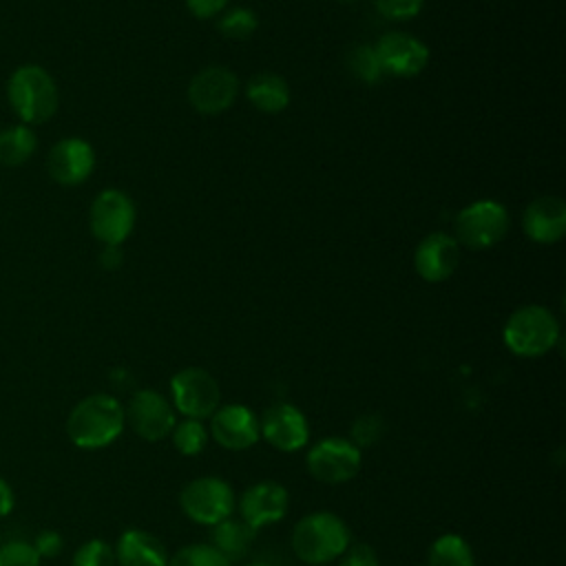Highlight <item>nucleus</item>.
Returning a JSON list of instances; mask_svg holds the SVG:
<instances>
[{"mask_svg": "<svg viewBox=\"0 0 566 566\" xmlns=\"http://www.w3.org/2000/svg\"><path fill=\"white\" fill-rule=\"evenodd\" d=\"M137 210L133 199L117 190H102L88 210V226L93 237L104 245H122L135 228Z\"/></svg>", "mask_w": 566, "mask_h": 566, "instance_id": "nucleus-7", "label": "nucleus"}, {"mask_svg": "<svg viewBox=\"0 0 566 566\" xmlns=\"http://www.w3.org/2000/svg\"><path fill=\"white\" fill-rule=\"evenodd\" d=\"M117 566H168V553L159 537L144 528H126L115 546Z\"/></svg>", "mask_w": 566, "mask_h": 566, "instance_id": "nucleus-19", "label": "nucleus"}, {"mask_svg": "<svg viewBox=\"0 0 566 566\" xmlns=\"http://www.w3.org/2000/svg\"><path fill=\"white\" fill-rule=\"evenodd\" d=\"M95 168V150L86 139L64 137L51 146L46 155V170L60 186L73 188L84 184Z\"/></svg>", "mask_w": 566, "mask_h": 566, "instance_id": "nucleus-13", "label": "nucleus"}, {"mask_svg": "<svg viewBox=\"0 0 566 566\" xmlns=\"http://www.w3.org/2000/svg\"><path fill=\"white\" fill-rule=\"evenodd\" d=\"M248 99L261 113L274 115L290 104V86L276 73H259L248 82Z\"/></svg>", "mask_w": 566, "mask_h": 566, "instance_id": "nucleus-20", "label": "nucleus"}, {"mask_svg": "<svg viewBox=\"0 0 566 566\" xmlns=\"http://www.w3.org/2000/svg\"><path fill=\"white\" fill-rule=\"evenodd\" d=\"M385 75L413 77L429 64V49L416 35L405 31L385 33L376 44Z\"/></svg>", "mask_w": 566, "mask_h": 566, "instance_id": "nucleus-14", "label": "nucleus"}, {"mask_svg": "<svg viewBox=\"0 0 566 566\" xmlns=\"http://www.w3.org/2000/svg\"><path fill=\"white\" fill-rule=\"evenodd\" d=\"M38 148V137L31 126L13 124L0 130V166L18 168L27 164Z\"/></svg>", "mask_w": 566, "mask_h": 566, "instance_id": "nucleus-22", "label": "nucleus"}, {"mask_svg": "<svg viewBox=\"0 0 566 566\" xmlns=\"http://www.w3.org/2000/svg\"><path fill=\"white\" fill-rule=\"evenodd\" d=\"M259 27L256 13L245 7H234L219 20V31L230 40H248Z\"/></svg>", "mask_w": 566, "mask_h": 566, "instance_id": "nucleus-27", "label": "nucleus"}, {"mask_svg": "<svg viewBox=\"0 0 566 566\" xmlns=\"http://www.w3.org/2000/svg\"><path fill=\"white\" fill-rule=\"evenodd\" d=\"M526 237L535 243H557L566 232V203L562 197L544 195L533 199L522 217Z\"/></svg>", "mask_w": 566, "mask_h": 566, "instance_id": "nucleus-18", "label": "nucleus"}, {"mask_svg": "<svg viewBox=\"0 0 566 566\" xmlns=\"http://www.w3.org/2000/svg\"><path fill=\"white\" fill-rule=\"evenodd\" d=\"M290 506L287 489L279 482H256L248 486L239 497L241 520L252 528L274 524L285 517Z\"/></svg>", "mask_w": 566, "mask_h": 566, "instance_id": "nucleus-16", "label": "nucleus"}, {"mask_svg": "<svg viewBox=\"0 0 566 566\" xmlns=\"http://www.w3.org/2000/svg\"><path fill=\"white\" fill-rule=\"evenodd\" d=\"M7 97L20 124L27 126L49 122L60 106L55 80L38 64H22L11 73L7 82Z\"/></svg>", "mask_w": 566, "mask_h": 566, "instance_id": "nucleus-3", "label": "nucleus"}, {"mask_svg": "<svg viewBox=\"0 0 566 566\" xmlns=\"http://www.w3.org/2000/svg\"><path fill=\"white\" fill-rule=\"evenodd\" d=\"M102 265L104 268H108V270H113V268H117L119 265V245H106L104 248V252H102Z\"/></svg>", "mask_w": 566, "mask_h": 566, "instance_id": "nucleus-36", "label": "nucleus"}, {"mask_svg": "<svg viewBox=\"0 0 566 566\" xmlns=\"http://www.w3.org/2000/svg\"><path fill=\"white\" fill-rule=\"evenodd\" d=\"M338 566H380V562H378L376 551L369 544L356 542L345 548Z\"/></svg>", "mask_w": 566, "mask_h": 566, "instance_id": "nucleus-32", "label": "nucleus"}, {"mask_svg": "<svg viewBox=\"0 0 566 566\" xmlns=\"http://www.w3.org/2000/svg\"><path fill=\"white\" fill-rule=\"evenodd\" d=\"M124 407L111 394H91L82 398L66 418L69 440L84 451L113 444L124 431Z\"/></svg>", "mask_w": 566, "mask_h": 566, "instance_id": "nucleus-1", "label": "nucleus"}, {"mask_svg": "<svg viewBox=\"0 0 566 566\" xmlns=\"http://www.w3.org/2000/svg\"><path fill=\"white\" fill-rule=\"evenodd\" d=\"M71 566H117L115 548L108 542L93 537L75 548Z\"/></svg>", "mask_w": 566, "mask_h": 566, "instance_id": "nucleus-28", "label": "nucleus"}, {"mask_svg": "<svg viewBox=\"0 0 566 566\" xmlns=\"http://www.w3.org/2000/svg\"><path fill=\"white\" fill-rule=\"evenodd\" d=\"M245 566H270V564H265V562H248Z\"/></svg>", "mask_w": 566, "mask_h": 566, "instance_id": "nucleus-37", "label": "nucleus"}, {"mask_svg": "<svg viewBox=\"0 0 566 566\" xmlns=\"http://www.w3.org/2000/svg\"><path fill=\"white\" fill-rule=\"evenodd\" d=\"M385 436V420L378 413H363L352 422L349 429V440L363 449V447H374L376 442H380V438Z\"/></svg>", "mask_w": 566, "mask_h": 566, "instance_id": "nucleus-29", "label": "nucleus"}, {"mask_svg": "<svg viewBox=\"0 0 566 566\" xmlns=\"http://www.w3.org/2000/svg\"><path fill=\"white\" fill-rule=\"evenodd\" d=\"M374 4L385 18L402 22V20L416 18L420 13L424 0H374Z\"/></svg>", "mask_w": 566, "mask_h": 566, "instance_id": "nucleus-31", "label": "nucleus"}, {"mask_svg": "<svg viewBox=\"0 0 566 566\" xmlns=\"http://www.w3.org/2000/svg\"><path fill=\"white\" fill-rule=\"evenodd\" d=\"M42 557L27 539H9L0 544V566H40Z\"/></svg>", "mask_w": 566, "mask_h": 566, "instance_id": "nucleus-30", "label": "nucleus"}, {"mask_svg": "<svg viewBox=\"0 0 566 566\" xmlns=\"http://www.w3.org/2000/svg\"><path fill=\"white\" fill-rule=\"evenodd\" d=\"M172 405L192 420H206L219 409L221 389L217 378L203 367H184L170 378Z\"/></svg>", "mask_w": 566, "mask_h": 566, "instance_id": "nucleus-8", "label": "nucleus"}, {"mask_svg": "<svg viewBox=\"0 0 566 566\" xmlns=\"http://www.w3.org/2000/svg\"><path fill=\"white\" fill-rule=\"evenodd\" d=\"M347 69L363 84H378L385 77L380 57L376 53V46H371V44L354 46L347 55Z\"/></svg>", "mask_w": 566, "mask_h": 566, "instance_id": "nucleus-24", "label": "nucleus"}, {"mask_svg": "<svg viewBox=\"0 0 566 566\" xmlns=\"http://www.w3.org/2000/svg\"><path fill=\"white\" fill-rule=\"evenodd\" d=\"M352 544L349 526L332 511H314L303 515L292 531L294 555L310 564H329Z\"/></svg>", "mask_w": 566, "mask_h": 566, "instance_id": "nucleus-2", "label": "nucleus"}, {"mask_svg": "<svg viewBox=\"0 0 566 566\" xmlns=\"http://www.w3.org/2000/svg\"><path fill=\"white\" fill-rule=\"evenodd\" d=\"M210 420H212V424H210L212 438L223 449L243 451V449H250L252 444H256L261 438L259 416L241 402L219 407L210 416Z\"/></svg>", "mask_w": 566, "mask_h": 566, "instance_id": "nucleus-15", "label": "nucleus"}, {"mask_svg": "<svg viewBox=\"0 0 566 566\" xmlns=\"http://www.w3.org/2000/svg\"><path fill=\"white\" fill-rule=\"evenodd\" d=\"M228 2L230 0H186V7L195 18L206 20L221 13L228 7Z\"/></svg>", "mask_w": 566, "mask_h": 566, "instance_id": "nucleus-34", "label": "nucleus"}, {"mask_svg": "<svg viewBox=\"0 0 566 566\" xmlns=\"http://www.w3.org/2000/svg\"><path fill=\"white\" fill-rule=\"evenodd\" d=\"M360 449L349 438H323L307 451L305 464L312 478L325 484H343L356 478L360 469Z\"/></svg>", "mask_w": 566, "mask_h": 566, "instance_id": "nucleus-9", "label": "nucleus"}, {"mask_svg": "<svg viewBox=\"0 0 566 566\" xmlns=\"http://www.w3.org/2000/svg\"><path fill=\"white\" fill-rule=\"evenodd\" d=\"M124 418L130 429L146 442L164 440L177 424L172 405L155 389L135 391L124 409Z\"/></svg>", "mask_w": 566, "mask_h": 566, "instance_id": "nucleus-10", "label": "nucleus"}, {"mask_svg": "<svg viewBox=\"0 0 566 566\" xmlns=\"http://www.w3.org/2000/svg\"><path fill=\"white\" fill-rule=\"evenodd\" d=\"M170 436H172V447L181 455H199L208 444V429L201 424V420H192V418L177 422Z\"/></svg>", "mask_w": 566, "mask_h": 566, "instance_id": "nucleus-25", "label": "nucleus"}, {"mask_svg": "<svg viewBox=\"0 0 566 566\" xmlns=\"http://www.w3.org/2000/svg\"><path fill=\"white\" fill-rule=\"evenodd\" d=\"M429 566H475V555L469 542L455 533H444L433 539L427 553Z\"/></svg>", "mask_w": 566, "mask_h": 566, "instance_id": "nucleus-23", "label": "nucleus"}, {"mask_svg": "<svg viewBox=\"0 0 566 566\" xmlns=\"http://www.w3.org/2000/svg\"><path fill=\"white\" fill-rule=\"evenodd\" d=\"M509 232V212L495 199H478L455 214V241L471 250H486Z\"/></svg>", "mask_w": 566, "mask_h": 566, "instance_id": "nucleus-5", "label": "nucleus"}, {"mask_svg": "<svg viewBox=\"0 0 566 566\" xmlns=\"http://www.w3.org/2000/svg\"><path fill=\"white\" fill-rule=\"evenodd\" d=\"M239 95V77L226 66H206L188 84V102L201 115L228 111Z\"/></svg>", "mask_w": 566, "mask_h": 566, "instance_id": "nucleus-11", "label": "nucleus"}, {"mask_svg": "<svg viewBox=\"0 0 566 566\" xmlns=\"http://www.w3.org/2000/svg\"><path fill=\"white\" fill-rule=\"evenodd\" d=\"M460 265V243L455 237L444 232L427 234L416 252H413V268L420 279L429 283L447 281Z\"/></svg>", "mask_w": 566, "mask_h": 566, "instance_id": "nucleus-17", "label": "nucleus"}, {"mask_svg": "<svg viewBox=\"0 0 566 566\" xmlns=\"http://www.w3.org/2000/svg\"><path fill=\"white\" fill-rule=\"evenodd\" d=\"M31 544L40 557H55L62 551L64 539L57 531H42V533H38V537Z\"/></svg>", "mask_w": 566, "mask_h": 566, "instance_id": "nucleus-33", "label": "nucleus"}, {"mask_svg": "<svg viewBox=\"0 0 566 566\" xmlns=\"http://www.w3.org/2000/svg\"><path fill=\"white\" fill-rule=\"evenodd\" d=\"M15 506V493L13 486L0 475V517H7Z\"/></svg>", "mask_w": 566, "mask_h": 566, "instance_id": "nucleus-35", "label": "nucleus"}, {"mask_svg": "<svg viewBox=\"0 0 566 566\" xmlns=\"http://www.w3.org/2000/svg\"><path fill=\"white\" fill-rule=\"evenodd\" d=\"M179 506L188 520L203 526H214L230 517L234 509V491L223 478H195L181 489Z\"/></svg>", "mask_w": 566, "mask_h": 566, "instance_id": "nucleus-6", "label": "nucleus"}, {"mask_svg": "<svg viewBox=\"0 0 566 566\" xmlns=\"http://www.w3.org/2000/svg\"><path fill=\"white\" fill-rule=\"evenodd\" d=\"M259 429L261 438H265V442L283 453L298 451L310 440L307 418L292 402H276L268 407L265 413L259 418Z\"/></svg>", "mask_w": 566, "mask_h": 566, "instance_id": "nucleus-12", "label": "nucleus"}, {"mask_svg": "<svg viewBox=\"0 0 566 566\" xmlns=\"http://www.w3.org/2000/svg\"><path fill=\"white\" fill-rule=\"evenodd\" d=\"M502 338L509 352L522 358L548 354L559 338V323L544 305H524L504 323Z\"/></svg>", "mask_w": 566, "mask_h": 566, "instance_id": "nucleus-4", "label": "nucleus"}, {"mask_svg": "<svg viewBox=\"0 0 566 566\" xmlns=\"http://www.w3.org/2000/svg\"><path fill=\"white\" fill-rule=\"evenodd\" d=\"M340 2H356V0H340Z\"/></svg>", "mask_w": 566, "mask_h": 566, "instance_id": "nucleus-38", "label": "nucleus"}, {"mask_svg": "<svg viewBox=\"0 0 566 566\" xmlns=\"http://www.w3.org/2000/svg\"><path fill=\"white\" fill-rule=\"evenodd\" d=\"M168 566H230V562L212 544H188L168 559Z\"/></svg>", "mask_w": 566, "mask_h": 566, "instance_id": "nucleus-26", "label": "nucleus"}, {"mask_svg": "<svg viewBox=\"0 0 566 566\" xmlns=\"http://www.w3.org/2000/svg\"><path fill=\"white\" fill-rule=\"evenodd\" d=\"M256 531H252L243 520H232L226 517L219 524L212 526L210 533V544L228 559V562H237L243 559L254 542Z\"/></svg>", "mask_w": 566, "mask_h": 566, "instance_id": "nucleus-21", "label": "nucleus"}]
</instances>
